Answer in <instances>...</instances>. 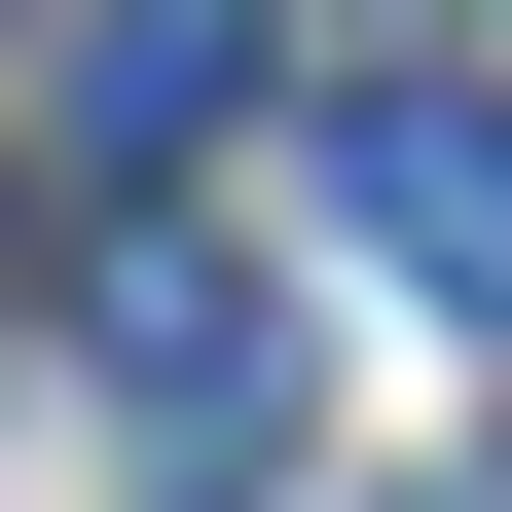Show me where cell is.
I'll return each instance as SVG.
<instances>
[{
  "mask_svg": "<svg viewBox=\"0 0 512 512\" xmlns=\"http://www.w3.org/2000/svg\"><path fill=\"white\" fill-rule=\"evenodd\" d=\"M220 110H256L220 0H110V37H74V147H220Z\"/></svg>",
  "mask_w": 512,
  "mask_h": 512,
  "instance_id": "3957f363",
  "label": "cell"
},
{
  "mask_svg": "<svg viewBox=\"0 0 512 512\" xmlns=\"http://www.w3.org/2000/svg\"><path fill=\"white\" fill-rule=\"evenodd\" d=\"M110 403H147V476H293V293H256L220 220H110Z\"/></svg>",
  "mask_w": 512,
  "mask_h": 512,
  "instance_id": "6da1fadb",
  "label": "cell"
},
{
  "mask_svg": "<svg viewBox=\"0 0 512 512\" xmlns=\"http://www.w3.org/2000/svg\"><path fill=\"white\" fill-rule=\"evenodd\" d=\"M330 220L403 256L439 330H512V74H330Z\"/></svg>",
  "mask_w": 512,
  "mask_h": 512,
  "instance_id": "7a4b0ae2",
  "label": "cell"
}]
</instances>
